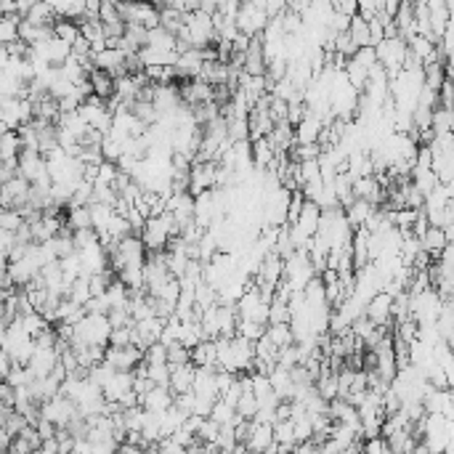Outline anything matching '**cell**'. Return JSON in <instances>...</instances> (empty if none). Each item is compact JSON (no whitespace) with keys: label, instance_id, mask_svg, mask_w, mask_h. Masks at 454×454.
<instances>
[{"label":"cell","instance_id":"cell-5","mask_svg":"<svg viewBox=\"0 0 454 454\" xmlns=\"http://www.w3.org/2000/svg\"><path fill=\"white\" fill-rule=\"evenodd\" d=\"M364 313L375 321L377 327H390L393 324V295H388L386 289H380L375 298L366 303Z\"/></svg>","mask_w":454,"mask_h":454},{"label":"cell","instance_id":"cell-11","mask_svg":"<svg viewBox=\"0 0 454 454\" xmlns=\"http://www.w3.org/2000/svg\"><path fill=\"white\" fill-rule=\"evenodd\" d=\"M191 362L197 366H218V343L215 340H202L191 348Z\"/></svg>","mask_w":454,"mask_h":454},{"label":"cell","instance_id":"cell-29","mask_svg":"<svg viewBox=\"0 0 454 454\" xmlns=\"http://www.w3.org/2000/svg\"><path fill=\"white\" fill-rule=\"evenodd\" d=\"M22 223H24L22 210H16V208H3V213H0V229H11V232H16Z\"/></svg>","mask_w":454,"mask_h":454},{"label":"cell","instance_id":"cell-14","mask_svg":"<svg viewBox=\"0 0 454 454\" xmlns=\"http://www.w3.org/2000/svg\"><path fill=\"white\" fill-rule=\"evenodd\" d=\"M420 242H422V250H425V253H431L433 258H441V250L449 244L446 242V234H443L441 226H431Z\"/></svg>","mask_w":454,"mask_h":454},{"label":"cell","instance_id":"cell-30","mask_svg":"<svg viewBox=\"0 0 454 454\" xmlns=\"http://www.w3.org/2000/svg\"><path fill=\"white\" fill-rule=\"evenodd\" d=\"M101 242V234L96 232V226H88V229H78L75 232V244L78 250H85L90 244H99Z\"/></svg>","mask_w":454,"mask_h":454},{"label":"cell","instance_id":"cell-3","mask_svg":"<svg viewBox=\"0 0 454 454\" xmlns=\"http://www.w3.org/2000/svg\"><path fill=\"white\" fill-rule=\"evenodd\" d=\"M268 22H271V16H268L266 6L253 3V0H244L239 13H237V27H239V32L247 35H263Z\"/></svg>","mask_w":454,"mask_h":454},{"label":"cell","instance_id":"cell-23","mask_svg":"<svg viewBox=\"0 0 454 454\" xmlns=\"http://www.w3.org/2000/svg\"><path fill=\"white\" fill-rule=\"evenodd\" d=\"M348 35L354 37V43L359 45V48H364V45H372L369 40V19H364L362 13H356L354 19H351V30H348Z\"/></svg>","mask_w":454,"mask_h":454},{"label":"cell","instance_id":"cell-35","mask_svg":"<svg viewBox=\"0 0 454 454\" xmlns=\"http://www.w3.org/2000/svg\"><path fill=\"white\" fill-rule=\"evenodd\" d=\"M364 452H372V454H380V452H390V443L388 438L380 433V436H372V438H366V443L362 446Z\"/></svg>","mask_w":454,"mask_h":454},{"label":"cell","instance_id":"cell-7","mask_svg":"<svg viewBox=\"0 0 454 454\" xmlns=\"http://www.w3.org/2000/svg\"><path fill=\"white\" fill-rule=\"evenodd\" d=\"M173 375H170V388L176 393H189L194 390V377H197V364L189 362V364H170Z\"/></svg>","mask_w":454,"mask_h":454},{"label":"cell","instance_id":"cell-8","mask_svg":"<svg viewBox=\"0 0 454 454\" xmlns=\"http://www.w3.org/2000/svg\"><path fill=\"white\" fill-rule=\"evenodd\" d=\"M274 441H277V438H274V425H271V422L253 420V433H250V438H247V449H250V452H266Z\"/></svg>","mask_w":454,"mask_h":454},{"label":"cell","instance_id":"cell-13","mask_svg":"<svg viewBox=\"0 0 454 454\" xmlns=\"http://www.w3.org/2000/svg\"><path fill=\"white\" fill-rule=\"evenodd\" d=\"M90 83H93V93L101 96V99H112L114 96V85H117V80L112 78L107 69H93L90 72Z\"/></svg>","mask_w":454,"mask_h":454},{"label":"cell","instance_id":"cell-36","mask_svg":"<svg viewBox=\"0 0 454 454\" xmlns=\"http://www.w3.org/2000/svg\"><path fill=\"white\" fill-rule=\"evenodd\" d=\"M383 11L380 8V0H359V13L364 16V19H372L377 13Z\"/></svg>","mask_w":454,"mask_h":454},{"label":"cell","instance_id":"cell-25","mask_svg":"<svg viewBox=\"0 0 454 454\" xmlns=\"http://www.w3.org/2000/svg\"><path fill=\"white\" fill-rule=\"evenodd\" d=\"M274 438H277L279 443H295V446H298L295 420H277L274 422Z\"/></svg>","mask_w":454,"mask_h":454},{"label":"cell","instance_id":"cell-33","mask_svg":"<svg viewBox=\"0 0 454 454\" xmlns=\"http://www.w3.org/2000/svg\"><path fill=\"white\" fill-rule=\"evenodd\" d=\"M170 375H173L170 362H165V364H149V377L155 380L157 386H170Z\"/></svg>","mask_w":454,"mask_h":454},{"label":"cell","instance_id":"cell-18","mask_svg":"<svg viewBox=\"0 0 454 454\" xmlns=\"http://www.w3.org/2000/svg\"><path fill=\"white\" fill-rule=\"evenodd\" d=\"M67 298L75 300V303H80V306H85V303L93 298V289H90V277H88V274H83V277H78L72 285H69Z\"/></svg>","mask_w":454,"mask_h":454},{"label":"cell","instance_id":"cell-19","mask_svg":"<svg viewBox=\"0 0 454 454\" xmlns=\"http://www.w3.org/2000/svg\"><path fill=\"white\" fill-rule=\"evenodd\" d=\"M54 35H56V37H61L64 43L72 45L83 32H80V24L75 22V19H67V16H59V19H56V24H54Z\"/></svg>","mask_w":454,"mask_h":454},{"label":"cell","instance_id":"cell-40","mask_svg":"<svg viewBox=\"0 0 454 454\" xmlns=\"http://www.w3.org/2000/svg\"><path fill=\"white\" fill-rule=\"evenodd\" d=\"M443 234H446V242H454V223H446V226H443Z\"/></svg>","mask_w":454,"mask_h":454},{"label":"cell","instance_id":"cell-12","mask_svg":"<svg viewBox=\"0 0 454 454\" xmlns=\"http://www.w3.org/2000/svg\"><path fill=\"white\" fill-rule=\"evenodd\" d=\"M412 184L420 189L422 194L428 197L433 189L441 184V178H438V173L433 170V167H420V165H414V170H412Z\"/></svg>","mask_w":454,"mask_h":454},{"label":"cell","instance_id":"cell-16","mask_svg":"<svg viewBox=\"0 0 454 454\" xmlns=\"http://www.w3.org/2000/svg\"><path fill=\"white\" fill-rule=\"evenodd\" d=\"M266 335L271 337V343L277 345V348H285V345L298 343V340H295V333H292V324H289V321H282V324H268Z\"/></svg>","mask_w":454,"mask_h":454},{"label":"cell","instance_id":"cell-6","mask_svg":"<svg viewBox=\"0 0 454 454\" xmlns=\"http://www.w3.org/2000/svg\"><path fill=\"white\" fill-rule=\"evenodd\" d=\"M59 364V351L56 348H35L32 359H30V369L35 377H48Z\"/></svg>","mask_w":454,"mask_h":454},{"label":"cell","instance_id":"cell-27","mask_svg":"<svg viewBox=\"0 0 454 454\" xmlns=\"http://www.w3.org/2000/svg\"><path fill=\"white\" fill-rule=\"evenodd\" d=\"M229 138L232 141H244L250 138V120L247 117H229Z\"/></svg>","mask_w":454,"mask_h":454},{"label":"cell","instance_id":"cell-26","mask_svg":"<svg viewBox=\"0 0 454 454\" xmlns=\"http://www.w3.org/2000/svg\"><path fill=\"white\" fill-rule=\"evenodd\" d=\"M117 372H120V369H117L114 364H109V362H101V364L90 366V380H93V383H99V386L104 388L112 380V377L117 375Z\"/></svg>","mask_w":454,"mask_h":454},{"label":"cell","instance_id":"cell-1","mask_svg":"<svg viewBox=\"0 0 454 454\" xmlns=\"http://www.w3.org/2000/svg\"><path fill=\"white\" fill-rule=\"evenodd\" d=\"M112 330H114V327H112V321H109V313H88L80 324H75V337H72V343L109 345Z\"/></svg>","mask_w":454,"mask_h":454},{"label":"cell","instance_id":"cell-24","mask_svg":"<svg viewBox=\"0 0 454 454\" xmlns=\"http://www.w3.org/2000/svg\"><path fill=\"white\" fill-rule=\"evenodd\" d=\"M258 396H255V390H244L239 401H237V412L242 414L244 420H255V414H258Z\"/></svg>","mask_w":454,"mask_h":454},{"label":"cell","instance_id":"cell-9","mask_svg":"<svg viewBox=\"0 0 454 454\" xmlns=\"http://www.w3.org/2000/svg\"><path fill=\"white\" fill-rule=\"evenodd\" d=\"M133 383H136L133 372H117V375L104 386V396H107V401H120L128 390H133Z\"/></svg>","mask_w":454,"mask_h":454},{"label":"cell","instance_id":"cell-21","mask_svg":"<svg viewBox=\"0 0 454 454\" xmlns=\"http://www.w3.org/2000/svg\"><path fill=\"white\" fill-rule=\"evenodd\" d=\"M345 75H348V80L354 83V88H359V90H364L366 83H369V67L362 64V61L354 59V56H351V61H348V67H345Z\"/></svg>","mask_w":454,"mask_h":454},{"label":"cell","instance_id":"cell-37","mask_svg":"<svg viewBox=\"0 0 454 454\" xmlns=\"http://www.w3.org/2000/svg\"><path fill=\"white\" fill-rule=\"evenodd\" d=\"M333 8L340 13H348V16H356L359 13V0H333Z\"/></svg>","mask_w":454,"mask_h":454},{"label":"cell","instance_id":"cell-32","mask_svg":"<svg viewBox=\"0 0 454 454\" xmlns=\"http://www.w3.org/2000/svg\"><path fill=\"white\" fill-rule=\"evenodd\" d=\"M197 436H200L202 441L215 443V441H218V436H221V422H215L213 417H205V422L200 425Z\"/></svg>","mask_w":454,"mask_h":454},{"label":"cell","instance_id":"cell-39","mask_svg":"<svg viewBox=\"0 0 454 454\" xmlns=\"http://www.w3.org/2000/svg\"><path fill=\"white\" fill-rule=\"evenodd\" d=\"M186 3V11L191 13V11H200V6H202V0H184Z\"/></svg>","mask_w":454,"mask_h":454},{"label":"cell","instance_id":"cell-4","mask_svg":"<svg viewBox=\"0 0 454 454\" xmlns=\"http://www.w3.org/2000/svg\"><path fill=\"white\" fill-rule=\"evenodd\" d=\"M107 362L114 364L120 372H133L136 366L144 362V351L138 345H109L107 348Z\"/></svg>","mask_w":454,"mask_h":454},{"label":"cell","instance_id":"cell-34","mask_svg":"<svg viewBox=\"0 0 454 454\" xmlns=\"http://www.w3.org/2000/svg\"><path fill=\"white\" fill-rule=\"evenodd\" d=\"M109 345H133V327H114L109 337Z\"/></svg>","mask_w":454,"mask_h":454},{"label":"cell","instance_id":"cell-22","mask_svg":"<svg viewBox=\"0 0 454 454\" xmlns=\"http://www.w3.org/2000/svg\"><path fill=\"white\" fill-rule=\"evenodd\" d=\"M160 27H165L173 35H178L186 27V13L176 11V8H160Z\"/></svg>","mask_w":454,"mask_h":454},{"label":"cell","instance_id":"cell-20","mask_svg":"<svg viewBox=\"0 0 454 454\" xmlns=\"http://www.w3.org/2000/svg\"><path fill=\"white\" fill-rule=\"evenodd\" d=\"M253 160H255V167H263V170L277 160V152H274V146H271L268 138L253 141Z\"/></svg>","mask_w":454,"mask_h":454},{"label":"cell","instance_id":"cell-17","mask_svg":"<svg viewBox=\"0 0 454 454\" xmlns=\"http://www.w3.org/2000/svg\"><path fill=\"white\" fill-rule=\"evenodd\" d=\"M67 226L72 232L78 229H88L93 226V213H90V205H78V208H69L67 213Z\"/></svg>","mask_w":454,"mask_h":454},{"label":"cell","instance_id":"cell-38","mask_svg":"<svg viewBox=\"0 0 454 454\" xmlns=\"http://www.w3.org/2000/svg\"><path fill=\"white\" fill-rule=\"evenodd\" d=\"M40 452L43 454H56V452H61V443H59V438H43V443H40Z\"/></svg>","mask_w":454,"mask_h":454},{"label":"cell","instance_id":"cell-31","mask_svg":"<svg viewBox=\"0 0 454 454\" xmlns=\"http://www.w3.org/2000/svg\"><path fill=\"white\" fill-rule=\"evenodd\" d=\"M375 321L369 319V316H366V313H362V316H359V319H354L351 321V333L356 335V337H362V340H366V337H369V335L375 333Z\"/></svg>","mask_w":454,"mask_h":454},{"label":"cell","instance_id":"cell-2","mask_svg":"<svg viewBox=\"0 0 454 454\" xmlns=\"http://www.w3.org/2000/svg\"><path fill=\"white\" fill-rule=\"evenodd\" d=\"M377 61L388 69L390 78H396L401 69L407 67V56H410V43L404 37H386L383 43H377Z\"/></svg>","mask_w":454,"mask_h":454},{"label":"cell","instance_id":"cell-10","mask_svg":"<svg viewBox=\"0 0 454 454\" xmlns=\"http://www.w3.org/2000/svg\"><path fill=\"white\" fill-rule=\"evenodd\" d=\"M24 149V141L19 131H3V146H0V160L3 162H19V155Z\"/></svg>","mask_w":454,"mask_h":454},{"label":"cell","instance_id":"cell-15","mask_svg":"<svg viewBox=\"0 0 454 454\" xmlns=\"http://www.w3.org/2000/svg\"><path fill=\"white\" fill-rule=\"evenodd\" d=\"M372 213H375V205H372V202H366V200H362V197H356L354 205H348V208H345V215H348V221H351V226H354V229L364 226L366 218H369Z\"/></svg>","mask_w":454,"mask_h":454},{"label":"cell","instance_id":"cell-28","mask_svg":"<svg viewBox=\"0 0 454 454\" xmlns=\"http://www.w3.org/2000/svg\"><path fill=\"white\" fill-rule=\"evenodd\" d=\"M167 362H170V364H189V362H191V348H186L181 340L170 343L167 345Z\"/></svg>","mask_w":454,"mask_h":454}]
</instances>
